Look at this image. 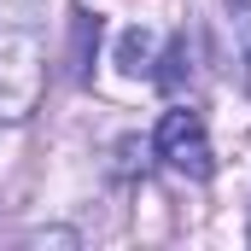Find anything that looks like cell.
Returning a JSON list of instances; mask_svg holds the SVG:
<instances>
[{
    "label": "cell",
    "mask_w": 251,
    "mask_h": 251,
    "mask_svg": "<svg viewBox=\"0 0 251 251\" xmlns=\"http://www.w3.org/2000/svg\"><path fill=\"white\" fill-rule=\"evenodd\" d=\"M47 64L29 29H0V117H29V105L41 100Z\"/></svg>",
    "instance_id": "1"
},
{
    "label": "cell",
    "mask_w": 251,
    "mask_h": 251,
    "mask_svg": "<svg viewBox=\"0 0 251 251\" xmlns=\"http://www.w3.org/2000/svg\"><path fill=\"white\" fill-rule=\"evenodd\" d=\"M152 53H158L152 29H123V41H117V64H123L128 76H152Z\"/></svg>",
    "instance_id": "3"
},
{
    "label": "cell",
    "mask_w": 251,
    "mask_h": 251,
    "mask_svg": "<svg viewBox=\"0 0 251 251\" xmlns=\"http://www.w3.org/2000/svg\"><path fill=\"white\" fill-rule=\"evenodd\" d=\"M152 146H158V158H164L176 176H187V181H210V170H216V152H210L204 117H199L193 105H170V111L158 117Z\"/></svg>",
    "instance_id": "2"
}]
</instances>
